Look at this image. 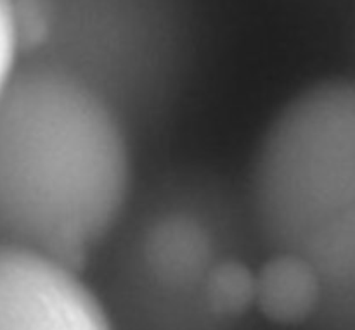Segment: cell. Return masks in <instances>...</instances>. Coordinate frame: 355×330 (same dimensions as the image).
Listing matches in <instances>:
<instances>
[{"label": "cell", "instance_id": "cell-3", "mask_svg": "<svg viewBox=\"0 0 355 330\" xmlns=\"http://www.w3.org/2000/svg\"><path fill=\"white\" fill-rule=\"evenodd\" d=\"M245 190L266 256L355 217V76L312 83L277 113Z\"/></svg>", "mask_w": 355, "mask_h": 330}, {"label": "cell", "instance_id": "cell-6", "mask_svg": "<svg viewBox=\"0 0 355 330\" xmlns=\"http://www.w3.org/2000/svg\"><path fill=\"white\" fill-rule=\"evenodd\" d=\"M21 48L19 6L16 0H0V90L19 66Z\"/></svg>", "mask_w": 355, "mask_h": 330}, {"label": "cell", "instance_id": "cell-4", "mask_svg": "<svg viewBox=\"0 0 355 330\" xmlns=\"http://www.w3.org/2000/svg\"><path fill=\"white\" fill-rule=\"evenodd\" d=\"M0 330H114L82 272L0 246Z\"/></svg>", "mask_w": 355, "mask_h": 330}, {"label": "cell", "instance_id": "cell-2", "mask_svg": "<svg viewBox=\"0 0 355 330\" xmlns=\"http://www.w3.org/2000/svg\"><path fill=\"white\" fill-rule=\"evenodd\" d=\"M255 251L246 190L207 169H175L135 192L99 255L110 296L101 301L114 330H232L218 282Z\"/></svg>", "mask_w": 355, "mask_h": 330}, {"label": "cell", "instance_id": "cell-1", "mask_svg": "<svg viewBox=\"0 0 355 330\" xmlns=\"http://www.w3.org/2000/svg\"><path fill=\"white\" fill-rule=\"evenodd\" d=\"M134 131L96 92L40 61L0 90V246L82 272L135 196Z\"/></svg>", "mask_w": 355, "mask_h": 330}, {"label": "cell", "instance_id": "cell-5", "mask_svg": "<svg viewBox=\"0 0 355 330\" xmlns=\"http://www.w3.org/2000/svg\"><path fill=\"white\" fill-rule=\"evenodd\" d=\"M321 303V286L305 263L266 256L257 272V308L281 325H311Z\"/></svg>", "mask_w": 355, "mask_h": 330}]
</instances>
